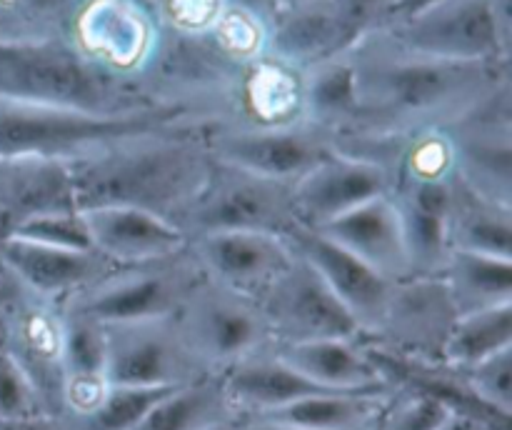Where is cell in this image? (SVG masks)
I'll use <instances>...</instances> for the list:
<instances>
[{
    "mask_svg": "<svg viewBox=\"0 0 512 430\" xmlns=\"http://www.w3.org/2000/svg\"><path fill=\"white\" fill-rule=\"evenodd\" d=\"M358 120L335 148L448 128L483 95L512 80V63H453L405 53L370 33L350 50Z\"/></svg>",
    "mask_w": 512,
    "mask_h": 430,
    "instance_id": "1",
    "label": "cell"
},
{
    "mask_svg": "<svg viewBox=\"0 0 512 430\" xmlns=\"http://www.w3.org/2000/svg\"><path fill=\"white\" fill-rule=\"evenodd\" d=\"M200 130L203 128L140 135L70 160L75 208L133 205L180 225L213 168Z\"/></svg>",
    "mask_w": 512,
    "mask_h": 430,
    "instance_id": "2",
    "label": "cell"
},
{
    "mask_svg": "<svg viewBox=\"0 0 512 430\" xmlns=\"http://www.w3.org/2000/svg\"><path fill=\"white\" fill-rule=\"evenodd\" d=\"M0 100L88 115L163 105L138 85L90 65L65 38L0 40Z\"/></svg>",
    "mask_w": 512,
    "mask_h": 430,
    "instance_id": "3",
    "label": "cell"
},
{
    "mask_svg": "<svg viewBox=\"0 0 512 430\" xmlns=\"http://www.w3.org/2000/svg\"><path fill=\"white\" fill-rule=\"evenodd\" d=\"M210 123H215V118L208 110L185 103H163L125 115H88L0 100V158L70 163L120 140L165 130L205 128Z\"/></svg>",
    "mask_w": 512,
    "mask_h": 430,
    "instance_id": "4",
    "label": "cell"
},
{
    "mask_svg": "<svg viewBox=\"0 0 512 430\" xmlns=\"http://www.w3.org/2000/svg\"><path fill=\"white\" fill-rule=\"evenodd\" d=\"M405 53L453 63H512V0H435L375 30Z\"/></svg>",
    "mask_w": 512,
    "mask_h": 430,
    "instance_id": "5",
    "label": "cell"
},
{
    "mask_svg": "<svg viewBox=\"0 0 512 430\" xmlns=\"http://www.w3.org/2000/svg\"><path fill=\"white\" fill-rule=\"evenodd\" d=\"M63 38L90 65L143 88L163 28L148 0H73Z\"/></svg>",
    "mask_w": 512,
    "mask_h": 430,
    "instance_id": "6",
    "label": "cell"
},
{
    "mask_svg": "<svg viewBox=\"0 0 512 430\" xmlns=\"http://www.w3.org/2000/svg\"><path fill=\"white\" fill-rule=\"evenodd\" d=\"M203 280L190 248L163 263L118 268L93 288L60 303L63 313L80 315L93 323L110 325L168 320L180 313L188 295Z\"/></svg>",
    "mask_w": 512,
    "mask_h": 430,
    "instance_id": "7",
    "label": "cell"
},
{
    "mask_svg": "<svg viewBox=\"0 0 512 430\" xmlns=\"http://www.w3.org/2000/svg\"><path fill=\"white\" fill-rule=\"evenodd\" d=\"M298 225L293 185L260 178L215 160L208 183L180 220V228L190 238L223 230H248L288 238L290 230Z\"/></svg>",
    "mask_w": 512,
    "mask_h": 430,
    "instance_id": "8",
    "label": "cell"
},
{
    "mask_svg": "<svg viewBox=\"0 0 512 430\" xmlns=\"http://www.w3.org/2000/svg\"><path fill=\"white\" fill-rule=\"evenodd\" d=\"M175 323L210 375L223 373L238 360L273 345L258 303L205 275L175 315Z\"/></svg>",
    "mask_w": 512,
    "mask_h": 430,
    "instance_id": "9",
    "label": "cell"
},
{
    "mask_svg": "<svg viewBox=\"0 0 512 430\" xmlns=\"http://www.w3.org/2000/svg\"><path fill=\"white\" fill-rule=\"evenodd\" d=\"M200 135L215 163L290 185L335 150L333 138L308 123L268 128L215 120L205 125Z\"/></svg>",
    "mask_w": 512,
    "mask_h": 430,
    "instance_id": "10",
    "label": "cell"
},
{
    "mask_svg": "<svg viewBox=\"0 0 512 430\" xmlns=\"http://www.w3.org/2000/svg\"><path fill=\"white\" fill-rule=\"evenodd\" d=\"M255 303L268 323L273 345L365 338L358 320L300 255Z\"/></svg>",
    "mask_w": 512,
    "mask_h": 430,
    "instance_id": "11",
    "label": "cell"
},
{
    "mask_svg": "<svg viewBox=\"0 0 512 430\" xmlns=\"http://www.w3.org/2000/svg\"><path fill=\"white\" fill-rule=\"evenodd\" d=\"M105 335L108 385L178 388L210 375L188 348L175 318L110 325Z\"/></svg>",
    "mask_w": 512,
    "mask_h": 430,
    "instance_id": "12",
    "label": "cell"
},
{
    "mask_svg": "<svg viewBox=\"0 0 512 430\" xmlns=\"http://www.w3.org/2000/svg\"><path fill=\"white\" fill-rule=\"evenodd\" d=\"M455 320L458 310L440 275L400 280L378 333L365 338V343L395 358L440 363Z\"/></svg>",
    "mask_w": 512,
    "mask_h": 430,
    "instance_id": "13",
    "label": "cell"
},
{
    "mask_svg": "<svg viewBox=\"0 0 512 430\" xmlns=\"http://www.w3.org/2000/svg\"><path fill=\"white\" fill-rule=\"evenodd\" d=\"M395 175L383 160L335 148L293 185L295 213L303 228H323L330 220L393 193Z\"/></svg>",
    "mask_w": 512,
    "mask_h": 430,
    "instance_id": "14",
    "label": "cell"
},
{
    "mask_svg": "<svg viewBox=\"0 0 512 430\" xmlns=\"http://www.w3.org/2000/svg\"><path fill=\"white\" fill-rule=\"evenodd\" d=\"M190 255L205 278L253 300L260 298L298 258L283 235L248 230L193 235Z\"/></svg>",
    "mask_w": 512,
    "mask_h": 430,
    "instance_id": "15",
    "label": "cell"
},
{
    "mask_svg": "<svg viewBox=\"0 0 512 430\" xmlns=\"http://www.w3.org/2000/svg\"><path fill=\"white\" fill-rule=\"evenodd\" d=\"M455 173L395 175L393 203L403 223L413 278H438L453 253L450 213L455 200Z\"/></svg>",
    "mask_w": 512,
    "mask_h": 430,
    "instance_id": "16",
    "label": "cell"
},
{
    "mask_svg": "<svg viewBox=\"0 0 512 430\" xmlns=\"http://www.w3.org/2000/svg\"><path fill=\"white\" fill-rule=\"evenodd\" d=\"M295 253L328 283V288L338 295L340 303L350 310L358 320L365 338L378 333L385 313H388L390 298H393L395 283L370 268L360 258H355L343 245L333 243L318 230L298 225L288 235Z\"/></svg>",
    "mask_w": 512,
    "mask_h": 430,
    "instance_id": "17",
    "label": "cell"
},
{
    "mask_svg": "<svg viewBox=\"0 0 512 430\" xmlns=\"http://www.w3.org/2000/svg\"><path fill=\"white\" fill-rule=\"evenodd\" d=\"M0 263L25 293L53 305L93 288L118 270V265L95 250L55 248L15 235L0 240Z\"/></svg>",
    "mask_w": 512,
    "mask_h": 430,
    "instance_id": "18",
    "label": "cell"
},
{
    "mask_svg": "<svg viewBox=\"0 0 512 430\" xmlns=\"http://www.w3.org/2000/svg\"><path fill=\"white\" fill-rule=\"evenodd\" d=\"M95 253L118 268L163 263L190 248V235L173 220L133 205H95L83 208Z\"/></svg>",
    "mask_w": 512,
    "mask_h": 430,
    "instance_id": "19",
    "label": "cell"
},
{
    "mask_svg": "<svg viewBox=\"0 0 512 430\" xmlns=\"http://www.w3.org/2000/svg\"><path fill=\"white\" fill-rule=\"evenodd\" d=\"M313 230V228H310ZM325 238L343 245L345 250L368 263L393 283L413 278L408 245H405L403 223H400L398 208L393 195L375 198L340 218L330 220L318 228Z\"/></svg>",
    "mask_w": 512,
    "mask_h": 430,
    "instance_id": "20",
    "label": "cell"
},
{
    "mask_svg": "<svg viewBox=\"0 0 512 430\" xmlns=\"http://www.w3.org/2000/svg\"><path fill=\"white\" fill-rule=\"evenodd\" d=\"M230 403H233L238 420L260 418L273 410L285 408V405L303 400L308 395L325 393V388L315 385L298 370L290 368L275 348L258 350L248 358L238 360L223 373H218Z\"/></svg>",
    "mask_w": 512,
    "mask_h": 430,
    "instance_id": "21",
    "label": "cell"
},
{
    "mask_svg": "<svg viewBox=\"0 0 512 430\" xmlns=\"http://www.w3.org/2000/svg\"><path fill=\"white\" fill-rule=\"evenodd\" d=\"M273 348L290 368L325 390L393 388L363 338H325Z\"/></svg>",
    "mask_w": 512,
    "mask_h": 430,
    "instance_id": "22",
    "label": "cell"
},
{
    "mask_svg": "<svg viewBox=\"0 0 512 430\" xmlns=\"http://www.w3.org/2000/svg\"><path fill=\"white\" fill-rule=\"evenodd\" d=\"M348 50L353 48L325 0H295L283 3L275 13L265 55L293 68L308 70Z\"/></svg>",
    "mask_w": 512,
    "mask_h": 430,
    "instance_id": "23",
    "label": "cell"
},
{
    "mask_svg": "<svg viewBox=\"0 0 512 430\" xmlns=\"http://www.w3.org/2000/svg\"><path fill=\"white\" fill-rule=\"evenodd\" d=\"M305 123L323 130L333 143L348 138L358 120V90L350 50L305 70Z\"/></svg>",
    "mask_w": 512,
    "mask_h": 430,
    "instance_id": "24",
    "label": "cell"
},
{
    "mask_svg": "<svg viewBox=\"0 0 512 430\" xmlns=\"http://www.w3.org/2000/svg\"><path fill=\"white\" fill-rule=\"evenodd\" d=\"M393 390H325L260 415V420L303 430H360L383 415Z\"/></svg>",
    "mask_w": 512,
    "mask_h": 430,
    "instance_id": "25",
    "label": "cell"
},
{
    "mask_svg": "<svg viewBox=\"0 0 512 430\" xmlns=\"http://www.w3.org/2000/svg\"><path fill=\"white\" fill-rule=\"evenodd\" d=\"M238 420L218 375L178 385L165 393L133 430H210Z\"/></svg>",
    "mask_w": 512,
    "mask_h": 430,
    "instance_id": "26",
    "label": "cell"
},
{
    "mask_svg": "<svg viewBox=\"0 0 512 430\" xmlns=\"http://www.w3.org/2000/svg\"><path fill=\"white\" fill-rule=\"evenodd\" d=\"M450 243L453 250L512 260V208L480 198L458 180L450 213Z\"/></svg>",
    "mask_w": 512,
    "mask_h": 430,
    "instance_id": "27",
    "label": "cell"
},
{
    "mask_svg": "<svg viewBox=\"0 0 512 430\" xmlns=\"http://www.w3.org/2000/svg\"><path fill=\"white\" fill-rule=\"evenodd\" d=\"M440 278L458 315L512 303V260L453 250Z\"/></svg>",
    "mask_w": 512,
    "mask_h": 430,
    "instance_id": "28",
    "label": "cell"
},
{
    "mask_svg": "<svg viewBox=\"0 0 512 430\" xmlns=\"http://www.w3.org/2000/svg\"><path fill=\"white\" fill-rule=\"evenodd\" d=\"M508 348H512V303H503L458 315L440 363L465 370Z\"/></svg>",
    "mask_w": 512,
    "mask_h": 430,
    "instance_id": "29",
    "label": "cell"
},
{
    "mask_svg": "<svg viewBox=\"0 0 512 430\" xmlns=\"http://www.w3.org/2000/svg\"><path fill=\"white\" fill-rule=\"evenodd\" d=\"M73 0H0V40L63 38Z\"/></svg>",
    "mask_w": 512,
    "mask_h": 430,
    "instance_id": "30",
    "label": "cell"
},
{
    "mask_svg": "<svg viewBox=\"0 0 512 430\" xmlns=\"http://www.w3.org/2000/svg\"><path fill=\"white\" fill-rule=\"evenodd\" d=\"M455 408L433 393L418 388H395L380 415L383 430H438Z\"/></svg>",
    "mask_w": 512,
    "mask_h": 430,
    "instance_id": "31",
    "label": "cell"
},
{
    "mask_svg": "<svg viewBox=\"0 0 512 430\" xmlns=\"http://www.w3.org/2000/svg\"><path fill=\"white\" fill-rule=\"evenodd\" d=\"M458 373L463 375L468 390L483 408L498 418L512 420V348L500 350Z\"/></svg>",
    "mask_w": 512,
    "mask_h": 430,
    "instance_id": "32",
    "label": "cell"
},
{
    "mask_svg": "<svg viewBox=\"0 0 512 430\" xmlns=\"http://www.w3.org/2000/svg\"><path fill=\"white\" fill-rule=\"evenodd\" d=\"M10 235L33 240V243L55 245V248L93 250V243H90V235H88V225H85L83 213H80L78 208L35 213L30 215V218L20 220Z\"/></svg>",
    "mask_w": 512,
    "mask_h": 430,
    "instance_id": "33",
    "label": "cell"
},
{
    "mask_svg": "<svg viewBox=\"0 0 512 430\" xmlns=\"http://www.w3.org/2000/svg\"><path fill=\"white\" fill-rule=\"evenodd\" d=\"M38 418H53V415L18 360L8 350H0V420L23 423Z\"/></svg>",
    "mask_w": 512,
    "mask_h": 430,
    "instance_id": "34",
    "label": "cell"
},
{
    "mask_svg": "<svg viewBox=\"0 0 512 430\" xmlns=\"http://www.w3.org/2000/svg\"><path fill=\"white\" fill-rule=\"evenodd\" d=\"M400 0H325L350 48L368 38L395 13Z\"/></svg>",
    "mask_w": 512,
    "mask_h": 430,
    "instance_id": "35",
    "label": "cell"
},
{
    "mask_svg": "<svg viewBox=\"0 0 512 430\" xmlns=\"http://www.w3.org/2000/svg\"><path fill=\"white\" fill-rule=\"evenodd\" d=\"M438 430H510V425L498 423V420H490L485 415L475 413H463V410H455Z\"/></svg>",
    "mask_w": 512,
    "mask_h": 430,
    "instance_id": "36",
    "label": "cell"
},
{
    "mask_svg": "<svg viewBox=\"0 0 512 430\" xmlns=\"http://www.w3.org/2000/svg\"><path fill=\"white\" fill-rule=\"evenodd\" d=\"M0 430H60L55 418L23 420V423H0Z\"/></svg>",
    "mask_w": 512,
    "mask_h": 430,
    "instance_id": "37",
    "label": "cell"
},
{
    "mask_svg": "<svg viewBox=\"0 0 512 430\" xmlns=\"http://www.w3.org/2000/svg\"><path fill=\"white\" fill-rule=\"evenodd\" d=\"M240 428L243 430H303V428H293V425L273 423V420H260V418L240 420Z\"/></svg>",
    "mask_w": 512,
    "mask_h": 430,
    "instance_id": "38",
    "label": "cell"
},
{
    "mask_svg": "<svg viewBox=\"0 0 512 430\" xmlns=\"http://www.w3.org/2000/svg\"><path fill=\"white\" fill-rule=\"evenodd\" d=\"M428 3H435V0H405V3L400 5L398 10H395V13H403V10H413V8H418V5H428Z\"/></svg>",
    "mask_w": 512,
    "mask_h": 430,
    "instance_id": "39",
    "label": "cell"
},
{
    "mask_svg": "<svg viewBox=\"0 0 512 430\" xmlns=\"http://www.w3.org/2000/svg\"><path fill=\"white\" fill-rule=\"evenodd\" d=\"M210 430H243V428H240V420H228V423H220Z\"/></svg>",
    "mask_w": 512,
    "mask_h": 430,
    "instance_id": "40",
    "label": "cell"
},
{
    "mask_svg": "<svg viewBox=\"0 0 512 430\" xmlns=\"http://www.w3.org/2000/svg\"><path fill=\"white\" fill-rule=\"evenodd\" d=\"M360 430H383V425H380V418H378V420H375V423L365 425V428H360Z\"/></svg>",
    "mask_w": 512,
    "mask_h": 430,
    "instance_id": "41",
    "label": "cell"
},
{
    "mask_svg": "<svg viewBox=\"0 0 512 430\" xmlns=\"http://www.w3.org/2000/svg\"><path fill=\"white\" fill-rule=\"evenodd\" d=\"M283 3H295V0H283ZM283 3H280V5H283Z\"/></svg>",
    "mask_w": 512,
    "mask_h": 430,
    "instance_id": "42",
    "label": "cell"
},
{
    "mask_svg": "<svg viewBox=\"0 0 512 430\" xmlns=\"http://www.w3.org/2000/svg\"><path fill=\"white\" fill-rule=\"evenodd\" d=\"M405 3V0H400V3H398V8H400V5H403ZM398 8H395V10H398Z\"/></svg>",
    "mask_w": 512,
    "mask_h": 430,
    "instance_id": "43",
    "label": "cell"
},
{
    "mask_svg": "<svg viewBox=\"0 0 512 430\" xmlns=\"http://www.w3.org/2000/svg\"><path fill=\"white\" fill-rule=\"evenodd\" d=\"M278 3H283V0H278Z\"/></svg>",
    "mask_w": 512,
    "mask_h": 430,
    "instance_id": "44",
    "label": "cell"
},
{
    "mask_svg": "<svg viewBox=\"0 0 512 430\" xmlns=\"http://www.w3.org/2000/svg\"><path fill=\"white\" fill-rule=\"evenodd\" d=\"M0 423H3V420H0Z\"/></svg>",
    "mask_w": 512,
    "mask_h": 430,
    "instance_id": "45",
    "label": "cell"
}]
</instances>
